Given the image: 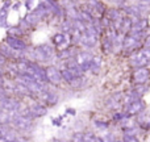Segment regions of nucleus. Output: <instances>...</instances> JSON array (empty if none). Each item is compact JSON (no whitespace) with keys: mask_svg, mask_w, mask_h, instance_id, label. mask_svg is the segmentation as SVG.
<instances>
[]
</instances>
